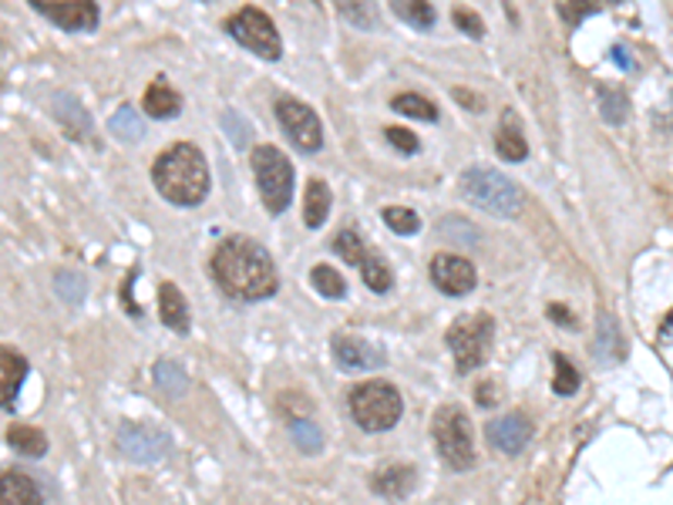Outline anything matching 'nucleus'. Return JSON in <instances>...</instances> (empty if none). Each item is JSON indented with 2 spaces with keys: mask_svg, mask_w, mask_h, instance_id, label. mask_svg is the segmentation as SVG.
Returning <instances> with one entry per match:
<instances>
[{
  "mask_svg": "<svg viewBox=\"0 0 673 505\" xmlns=\"http://www.w3.org/2000/svg\"><path fill=\"white\" fill-rule=\"evenodd\" d=\"M310 284H313V290L321 293V297H327V300H340L344 293H347V284H344V277L337 274L334 266H313V274H310Z\"/></svg>",
  "mask_w": 673,
  "mask_h": 505,
  "instance_id": "nucleus-30",
  "label": "nucleus"
},
{
  "mask_svg": "<svg viewBox=\"0 0 673 505\" xmlns=\"http://www.w3.org/2000/svg\"><path fill=\"white\" fill-rule=\"evenodd\" d=\"M223 129H226V135H232L236 148H247V145H250V125L243 122L240 111H226V115H223Z\"/></svg>",
  "mask_w": 673,
  "mask_h": 505,
  "instance_id": "nucleus-37",
  "label": "nucleus"
},
{
  "mask_svg": "<svg viewBox=\"0 0 673 505\" xmlns=\"http://www.w3.org/2000/svg\"><path fill=\"white\" fill-rule=\"evenodd\" d=\"M353 421L361 424L364 432H387L398 424L405 401L398 395V387L387 384V381H364L350 392L347 398Z\"/></svg>",
  "mask_w": 673,
  "mask_h": 505,
  "instance_id": "nucleus-4",
  "label": "nucleus"
},
{
  "mask_svg": "<svg viewBox=\"0 0 673 505\" xmlns=\"http://www.w3.org/2000/svg\"><path fill=\"white\" fill-rule=\"evenodd\" d=\"M552 368H556V381H552V387H556L560 395H573L579 387V371L573 368V361L566 354H556L552 358Z\"/></svg>",
  "mask_w": 673,
  "mask_h": 505,
  "instance_id": "nucleus-35",
  "label": "nucleus"
},
{
  "mask_svg": "<svg viewBox=\"0 0 673 505\" xmlns=\"http://www.w3.org/2000/svg\"><path fill=\"white\" fill-rule=\"evenodd\" d=\"M461 192H465V200L471 206H479L485 209L489 216H519L522 206H526V196H522V189L505 179L502 172H492V169H482V166H474L461 176Z\"/></svg>",
  "mask_w": 673,
  "mask_h": 505,
  "instance_id": "nucleus-3",
  "label": "nucleus"
},
{
  "mask_svg": "<svg viewBox=\"0 0 673 505\" xmlns=\"http://www.w3.org/2000/svg\"><path fill=\"white\" fill-rule=\"evenodd\" d=\"M327 213H331V189H327V182L313 179V182L307 185L303 219H307V226H310V229H316V226H324Z\"/></svg>",
  "mask_w": 673,
  "mask_h": 505,
  "instance_id": "nucleus-22",
  "label": "nucleus"
},
{
  "mask_svg": "<svg viewBox=\"0 0 673 505\" xmlns=\"http://www.w3.org/2000/svg\"><path fill=\"white\" fill-rule=\"evenodd\" d=\"M455 24H458L465 34H471V37H485V24H482V17H479V14H471L468 8H455Z\"/></svg>",
  "mask_w": 673,
  "mask_h": 505,
  "instance_id": "nucleus-41",
  "label": "nucleus"
},
{
  "mask_svg": "<svg viewBox=\"0 0 673 505\" xmlns=\"http://www.w3.org/2000/svg\"><path fill=\"white\" fill-rule=\"evenodd\" d=\"M179 108H182L179 95L172 88H166L163 82L145 92V111L152 115V119H172V115H179Z\"/></svg>",
  "mask_w": 673,
  "mask_h": 505,
  "instance_id": "nucleus-26",
  "label": "nucleus"
},
{
  "mask_svg": "<svg viewBox=\"0 0 673 505\" xmlns=\"http://www.w3.org/2000/svg\"><path fill=\"white\" fill-rule=\"evenodd\" d=\"M8 442L14 452L27 455V458H41L48 452V438L41 429H31V424H11L8 429Z\"/></svg>",
  "mask_w": 673,
  "mask_h": 505,
  "instance_id": "nucleus-23",
  "label": "nucleus"
},
{
  "mask_svg": "<svg viewBox=\"0 0 673 505\" xmlns=\"http://www.w3.org/2000/svg\"><path fill=\"white\" fill-rule=\"evenodd\" d=\"M434 448L445 458L448 469L455 472H468L474 465V435H471V421L458 405H448L434 414Z\"/></svg>",
  "mask_w": 673,
  "mask_h": 505,
  "instance_id": "nucleus-6",
  "label": "nucleus"
},
{
  "mask_svg": "<svg viewBox=\"0 0 673 505\" xmlns=\"http://www.w3.org/2000/svg\"><path fill=\"white\" fill-rule=\"evenodd\" d=\"M27 371H31L27 358L14 351V347L0 344V411H14Z\"/></svg>",
  "mask_w": 673,
  "mask_h": 505,
  "instance_id": "nucleus-16",
  "label": "nucleus"
},
{
  "mask_svg": "<svg viewBox=\"0 0 673 505\" xmlns=\"http://www.w3.org/2000/svg\"><path fill=\"white\" fill-rule=\"evenodd\" d=\"M111 135L122 142H142L145 139V119H139V111L132 105H122L111 115Z\"/></svg>",
  "mask_w": 673,
  "mask_h": 505,
  "instance_id": "nucleus-27",
  "label": "nucleus"
},
{
  "mask_svg": "<svg viewBox=\"0 0 673 505\" xmlns=\"http://www.w3.org/2000/svg\"><path fill=\"white\" fill-rule=\"evenodd\" d=\"M226 31H229L247 51H253L256 58H266V61H280V58H284L280 34H276L273 21H269L260 8L236 11V14L226 21Z\"/></svg>",
  "mask_w": 673,
  "mask_h": 505,
  "instance_id": "nucleus-8",
  "label": "nucleus"
},
{
  "mask_svg": "<svg viewBox=\"0 0 673 505\" xmlns=\"http://www.w3.org/2000/svg\"><path fill=\"white\" fill-rule=\"evenodd\" d=\"M431 280H434V287H438L442 293H448V297H465V293L474 290V284H479L471 260L455 256V253H442V256L431 260Z\"/></svg>",
  "mask_w": 673,
  "mask_h": 505,
  "instance_id": "nucleus-13",
  "label": "nucleus"
},
{
  "mask_svg": "<svg viewBox=\"0 0 673 505\" xmlns=\"http://www.w3.org/2000/svg\"><path fill=\"white\" fill-rule=\"evenodd\" d=\"M31 8L58 24L61 31H95L98 4L95 0H31Z\"/></svg>",
  "mask_w": 673,
  "mask_h": 505,
  "instance_id": "nucleus-12",
  "label": "nucleus"
},
{
  "mask_svg": "<svg viewBox=\"0 0 673 505\" xmlns=\"http://www.w3.org/2000/svg\"><path fill=\"white\" fill-rule=\"evenodd\" d=\"M394 11H398V17L418 31H428L434 27V8L428 4V0H390Z\"/></svg>",
  "mask_w": 673,
  "mask_h": 505,
  "instance_id": "nucleus-29",
  "label": "nucleus"
},
{
  "mask_svg": "<svg viewBox=\"0 0 673 505\" xmlns=\"http://www.w3.org/2000/svg\"><path fill=\"white\" fill-rule=\"evenodd\" d=\"M597 354L603 358V361H623V354H626V347H623V334H620V327H616V321L610 317V314H600V334H597Z\"/></svg>",
  "mask_w": 673,
  "mask_h": 505,
  "instance_id": "nucleus-24",
  "label": "nucleus"
},
{
  "mask_svg": "<svg viewBox=\"0 0 673 505\" xmlns=\"http://www.w3.org/2000/svg\"><path fill=\"white\" fill-rule=\"evenodd\" d=\"M158 314H163V324L169 330L189 334V306H185V297L176 284L158 287Z\"/></svg>",
  "mask_w": 673,
  "mask_h": 505,
  "instance_id": "nucleus-21",
  "label": "nucleus"
},
{
  "mask_svg": "<svg viewBox=\"0 0 673 505\" xmlns=\"http://www.w3.org/2000/svg\"><path fill=\"white\" fill-rule=\"evenodd\" d=\"M253 172H256V185L260 196L266 203V209L273 216L287 213L290 200H293V166L287 155L276 145H256L253 148Z\"/></svg>",
  "mask_w": 673,
  "mask_h": 505,
  "instance_id": "nucleus-5",
  "label": "nucleus"
},
{
  "mask_svg": "<svg viewBox=\"0 0 673 505\" xmlns=\"http://www.w3.org/2000/svg\"><path fill=\"white\" fill-rule=\"evenodd\" d=\"M85 287H88V284L77 277V274H58V297L68 300L71 306H77V303L85 300Z\"/></svg>",
  "mask_w": 673,
  "mask_h": 505,
  "instance_id": "nucleus-36",
  "label": "nucleus"
},
{
  "mask_svg": "<svg viewBox=\"0 0 673 505\" xmlns=\"http://www.w3.org/2000/svg\"><path fill=\"white\" fill-rule=\"evenodd\" d=\"M0 505H45V498L27 472H4L0 476Z\"/></svg>",
  "mask_w": 673,
  "mask_h": 505,
  "instance_id": "nucleus-19",
  "label": "nucleus"
},
{
  "mask_svg": "<svg viewBox=\"0 0 673 505\" xmlns=\"http://www.w3.org/2000/svg\"><path fill=\"white\" fill-rule=\"evenodd\" d=\"M152 179H155V189L163 192L172 206H200L209 192L206 159H203V152L189 142H179L158 155L152 166Z\"/></svg>",
  "mask_w": 673,
  "mask_h": 505,
  "instance_id": "nucleus-2",
  "label": "nucleus"
},
{
  "mask_svg": "<svg viewBox=\"0 0 673 505\" xmlns=\"http://www.w3.org/2000/svg\"><path fill=\"white\" fill-rule=\"evenodd\" d=\"M394 111L408 115V119H421V122H438V108H434L424 95L418 92H408V95H398L394 98Z\"/></svg>",
  "mask_w": 673,
  "mask_h": 505,
  "instance_id": "nucleus-31",
  "label": "nucleus"
},
{
  "mask_svg": "<svg viewBox=\"0 0 673 505\" xmlns=\"http://www.w3.org/2000/svg\"><path fill=\"white\" fill-rule=\"evenodd\" d=\"M387 142L398 148V152H405V155H414L418 148H421V142H418V135L414 132H408V129H401V125H390L387 132Z\"/></svg>",
  "mask_w": 673,
  "mask_h": 505,
  "instance_id": "nucleus-39",
  "label": "nucleus"
},
{
  "mask_svg": "<svg viewBox=\"0 0 673 505\" xmlns=\"http://www.w3.org/2000/svg\"><path fill=\"white\" fill-rule=\"evenodd\" d=\"M172 442L163 429H152V424H135V421H125L122 429H118V452L125 458L139 461V465H155L169 455Z\"/></svg>",
  "mask_w": 673,
  "mask_h": 505,
  "instance_id": "nucleus-10",
  "label": "nucleus"
},
{
  "mask_svg": "<svg viewBox=\"0 0 673 505\" xmlns=\"http://www.w3.org/2000/svg\"><path fill=\"white\" fill-rule=\"evenodd\" d=\"M384 223L398 232V237H414V232L421 229V219L414 209H405V206H387L384 209Z\"/></svg>",
  "mask_w": 673,
  "mask_h": 505,
  "instance_id": "nucleus-34",
  "label": "nucleus"
},
{
  "mask_svg": "<svg viewBox=\"0 0 673 505\" xmlns=\"http://www.w3.org/2000/svg\"><path fill=\"white\" fill-rule=\"evenodd\" d=\"M334 250H337L350 266L361 269L364 284H368L374 293H387V290H390V269L384 266V260H377V256L364 247V240H361L353 229H340V232H337Z\"/></svg>",
  "mask_w": 673,
  "mask_h": 505,
  "instance_id": "nucleus-11",
  "label": "nucleus"
},
{
  "mask_svg": "<svg viewBox=\"0 0 673 505\" xmlns=\"http://www.w3.org/2000/svg\"><path fill=\"white\" fill-rule=\"evenodd\" d=\"M276 119H280L284 132L290 135V142H293L300 152H316V148L324 145L321 119H316L310 105L284 95V98H276Z\"/></svg>",
  "mask_w": 673,
  "mask_h": 505,
  "instance_id": "nucleus-9",
  "label": "nucleus"
},
{
  "mask_svg": "<svg viewBox=\"0 0 673 505\" xmlns=\"http://www.w3.org/2000/svg\"><path fill=\"white\" fill-rule=\"evenodd\" d=\"M613 58L620 61V68H633V58L626 55V48H613Z\"/></svg>",
  "mask_w": 673,
  "mask_h": 505,
  "instance_id": "nucleus-44",
  "label": "nucleus"
},
{
  "mask_svg": "<svg viewBox=\"0 0 673 505\" xmlns=\"http://www.w3.org/2000/svg\"><path fill=\"white\" fill-rule=\"evenodd\" d=\"M334 4H337L344 21H350L353 27H361V31H374L381 24L374 0H334Z\"/></svg>",
  "mask_w": 673,
  "mask_h": 505,
  "instance_id": "nucleus-25",
  "label": "nucleus"
},
{
  "mask_svg": "<svg viewBox=\"0 0 673 505\" xmlns=\"http://www.w3.org/2000/svg\"><path fill=\"white\" fill-rule=\"evenodd\" d=\"M155 384L163 387L166 395H185L189 377H185V371L176 361H158L155 364Z\"/></svg>",
  "mask_w": 673,
  "mask_h": 505,
  "instance_id": "nucleus-32",
  "label": "nucleus"
},
{
  "mask_svg": "<svg viewBox=\"0 0 673 505\" xmlns=\"http://www.w3.org/2000/svg\"><path fill=\"white\" fill-rule=\"evenodd\" d=\"M334 361L344 371H377V368H384V351L364 337L340 334V337H334Z\"/></svg>",
  "mask_w": 673,
  "mask_h": 505,
  "instance_id": "nucleus-15",
  "label": "nucleus"
},
{
  "mask_svg": "<svg viewBox=\"0 0 673 505\" xmlns=\"http://www.w3.org/2000/svg\"><path fill=\"white\" fill-rule=\"evenodd\" d=\"M532 418L522 414V411H508V414H498L489 421V442L495 452H505V455H519L529 442H532Z\"/></svg>",
  "mask_w": 673,
  "mask_h": 505,
  "instance_id": "nucleus-14",
  "label": "nucleus"
},
{
  "mask_svg": "<svg viewBox=\"0 0 673 505\" xmlns=\"http://www.w3.org/2000/svg\"><path fill=\"white\" fill-rule=\"evenodd\" d=\"M209 266H213V280L229 300L256 303L280 290V277H276L269 253L250 237H229L226 243H219Z\"/></svg>",
  "mask_w": 673,
  "mask_h": 505,
  "instance_id": "nucleus-1",
  "label": "nucleus"
},
{
  "mask_svg": "<svg viewBox=\"0 0 673 505\" xmlns=\"http://www.w3.org/2000/svg\"><path fill=\"white\" fill-rule=\"evenodd\" d=\"M442 232H445V237H452V240H461L465 247L468 243H474V240H479V232H474L465 219H458V216H448V219H442Z\"/></svg>",
  "mask_w": 673,
  "mask_h": 505,
  "instance_id": "nucleus-40",
  "label": "nucleus"
},
{
  "mask_svg": "<svg viewBox=\"0 0 673 505\" xmlns=\"http://www.w3.org/2000/svg\"><path fill=\"white\" fill-rule=\"evenodd\" d=\"M495 152L502 155L505 163H522L529 155V145H526V135L519 129V119L516 111H505V119L495 132Z\"/></svg>",
  "mask_w": 673,
  "mask_h": 505,
  "instance_id": "nucleus-20",
  "label": "nucleus"
},
{
  "mask_svg": "<svg viewBox=\"0 0 673 505\" xmlns=\"http://www.w3.org/2000/svg\"><path fill=\"white\" fill-rule=\"evenodd\" d=\"M549 317H556L560 324H569V321H573V317H569V310H566L563 303H552V306H549Z\"/></svg>",
  "mask_w": 673,
  "mask_h": 505,
  "instance_id": "nucleus-43",
  "label": "nucleus"
},
{
  "mask_svg": "<svg viewBox=\"0 0 673 505\" xmlns=\"http://www.w3.org/2000/svg\"><path fill=\"white\" fill-rule=\"evenodd\" d=\"M418 485V469L408 461L401 465H381V469L371 476V489L384 498H408Z\"/></svg>",
  "mask_w": 673,
  "mask_h": 505,
  "instance_id": "nucleus-17",
  "label": "nucleus"
},
{
  "mask_svg": "<svg viewBox=\"0 0 673 505\" xmlns=\"http://www.w3.org/2000/svg\"><path fill=\"white\" fill-rule=\"evenodd\" d=\"M492 334H495V321L489 314L458 317L448 327V347H452V358H455L461 374L485 364V358L492 351Z\"/></svg>",
  "mask_w": 673,
  "mask_h": 505,
  "instance_id": "nucleus-7",
  "label": "nucleus"
},
{
  "mask_svg": "<svg viewBox=\"0 0 673 505\" xmlns=\"http://www.w3.org/2000/svg\"><path fill=\"white\" fill-rule=\"evenodd\" d=\"M51 108H55V119L61 122V129H64L71 139L88 142V145H98L95 129H92V119H88V111L82 108V101L71 98V95H55Z\"/></svg>",
  "mask_w": 673,
  "mask_h": 505,
  "instance_id": "nucleus-18",
  "label": "nucleus"
},
{
  "mask_svg": "<svg viewBox=\"0 0 673 505\" xmlns=\"http://www.w3.org/2000/svg\"><path fill=\"white\" fill-rule=\"evenodd\" d=\"M592 11H597V0H560V14L566 24H579Z\"/></svg>",
  "mask_w": 673,
  "mask_h": 505,
  "instance_id": "nucleus-38",
  "label": "nucleus"
},
{
  "mask_svg": "<svg viewBox=\"0 0 673 505\" xmlns=\"http://www.w3.org/2000/svg\"><path fill=\"white\" fill-rule=\"evenodd\" d=\"M600 111L606 115V122L610 125H620L626 115H629V101H626V95L620 92V88H600Z\"/></svg>",
  "mask_w": 673,
  "mask_h": 505,
  "instance_id": "nucleus-33",
  "label": "nucleus"
},
{
  "mask_svg": "<svg viewBox=\"0 0 673 505\" xmlns=\"http://www.w3.org/2000/svg\"><path fill=\"white\" fill-rule=\"evenodd\" d=\"M455 98L465 105V108H474V111H479L482 108V98H474V95H468V88H455Z\"/></svg>",
  "mask_w": 673,
  "mask_h": 505,
  "instance_id": "nucleus-42",
  "label": "nucleus"
},
{
  "mask_svg": "<svg viewBox=\"0 0 673 505\" xmlns=\"http://www.w3.org/2000/svg\"><path fill=\"white\" fill-rule=\"evenodd\" d=\"M290 438H293V445H297L303 455H316V452L324 448V432L316 429L310 418H293V421H290Z\"/></svg>",
  "mask_w": 673,
  "mask_h": 505,
  "instance_id": "nucleus-28",
  "label": "nucleus"
}]
</instances>
